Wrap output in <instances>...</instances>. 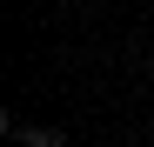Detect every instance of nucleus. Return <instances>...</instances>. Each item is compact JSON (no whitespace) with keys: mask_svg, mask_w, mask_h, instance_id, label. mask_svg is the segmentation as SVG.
<instances>
[{"mask_svg":"<svg viewBox=\"0 0 154 147\" xmlns=\"http://www.w3.org/2000/svg\"><path fill=\"white\" fill-rule=\"evenodd\" d=\"M14 134H20V147H67L54 127H14Z\"/></svg>","mask_w":154,"mask_h":147,"instance_id":"1","label":"nucleus"}]
</instances>
